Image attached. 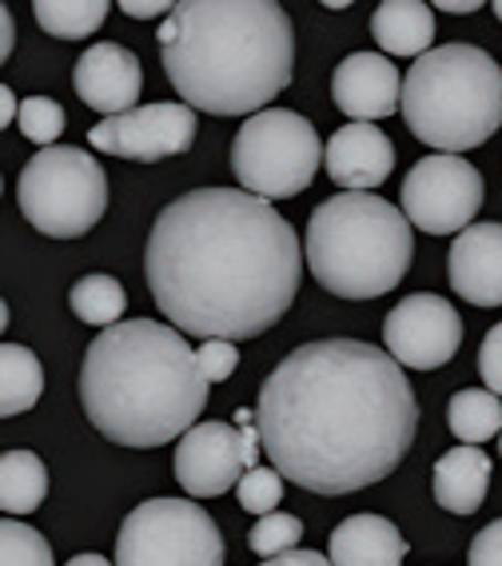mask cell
<instances>
[{
	"label": "cell",
	"mask_w": 502,
	"mask_h": 566,
	"mask_svg": "<svg viewBox=\"0 0 502 566\" xmlns=\"http://www.w3.org/2000/svg\"><path fill=\"white\" fill-rule=\"evenodd\" d=\"M255 419L283 479L312 495H352L402 463L419 403L387 347L315 339L283 355L263 379Z\"/></svg>",
	"instance_id": "obj_1"
},
{
	"label": "cell",
	"mask_w": 502,
	"mask_h": 566,
	"mask_svg": "<svg viewBox=\"0 0 502 566\" xmlns=\"http://www.w3.org/2000/svg\"><path fill=\"white\" fill-rule=\"evenodd\" d=\"M295 228L243 188H196L148 232L144 280L168 324L200 339H255L295 304L303 280Z\"/></svg>",
	"instance_id": "obj_2"
},
{
	"label": "cell",
	"mask_w": 502,
	"mask_h": 566,
	"mask_svg": "<svg viewBox=\"0 0 502 566\" xmlns=\"http://www.w3.org/2000/svg\"><path fill=\"white\" fill-rule=\"evenodd\" d=\"M156 41L171 88L208 116H260L295 72V29L275 0H180Z\"/></svg>",
	"instance_id": "obj_3"
},
{
	"label": "cell",
	"mask_w": 502,
	"mask_h": 566,
	"mask_svg": "<svg viewBox=\"0 0 502 566\" xmlns=\"http://www.w3.org/2000/svg\"><path fill=\"white\" fill-rule=\"evenodd\" d=\"M208 375L171 324L124 319L88 344L81 364V407L116 447H164L184 439L208 407Z\"/></svg>",
	"instance_id": "obj_4"
},
{
	"label": "cell",
	"mask_w": 502,
	"mask_h": 566,
	"mask_svg": "<svg viewBox=\"0 0 502 566\" xmlns=\"http://www.w3.org/2000/svg\"><path fill=\"white\" fill-rule=\"evenodd\" d=\"M303 255L323 292L339 300H379L399 287L411 268V220L375 192H339L312 212Z\"/></svg>",
	"instance_id": "obj_5"
},
{
	"label": "cell",
	"mask_w": 502,
	"mask_h": 566,
	"mask_svg": "<svg viewBox=\"0 0 502 566\" xmlns=\"http://www.w3.org/2000/svg\"><path fill=\"white\" fill-rule=\"evenodd\" d=\"M402 120L442 156L479 148L502 128V69L474 44H439L402 76Z\"/></svg>",
	"instance_id": "obj_6"
},
{
	"label": "cell",
	"mask_w": 502,
	"mask_h": 566,
	"mask_svg": "<svg viewBox=\"0 0 502 566\" xmlns=\"http://www.w3.org/2000/svg\"><path fill=\"white\" fill-rule=\"evenodd\" d=\"M24 220L52 240H81L108 212V172L84 148H41L17 180Z\"/></svg>",
	"instance_id": "obj_7"
},
{
	"label": "cell",
	"mask_w": 502,
	"mask_h": 566,
	"mask_svg": "<svg viewBox=\"0 0 502 566\" xmlns=\"http://www.w3.org/2000/svg\"><path fill=\"white\" fill-rule=\"evenodd\" d=\"M320 132L292 108H268L240 124L231 144V172L260 200H292L307 192L323 164Z\"/></svg>",
	"instance_id": "obj_8"
},
{
	"label": "cell",
	"mask_w": 502,
	"mask_h": 566,
	"mask_svg": "<svg viewBox=\"0 0 502 566\" xmlns=\"http://www.w3.org/2000/svg\"><path fill=\"white\" fill-rule=\"evenodd\" d=\"M116 566H223V535L191 499H148L124 515Z\"/></svg>",
	"instance_id": "obj_9"
},
{
	"label": "cell",
	"mask_w": 502,
	"mask_h": 566,
	"mask_svg": "<svg viewBox=\"0 0 502 566\" xmlns=\"http://www.w3.org/2000/svg\"><path fill=\"white\" fill-rule=\"evenodd\" d=\"M399 208L419 232L462 235L467 228H474V216L482 208L479 168L462 156H422L402 180Z\"/></svg>",
	"instance_id": "obj_10"
},
{
	"label": "cell",
	"mask_w": 502,
	"mask_h": 566,
	"mask_svg": "<svg viewBox=\"0 0 502 566\" xmlns=\"http://www.w3.org/2000/svg\"><path fill=\"white\" fill-rule=\"evenodd\" d=\"M383 344L407 371H435L451 364L462 347V319L442 295H407L383 319Z\"/></svg>",
	"instance_id": "obj_11"
},
{
	"label": "cell",
	"mask_w": 502,
	"mask_h": 566,
	"mask_svg": "<svg viewBox=\"0 0 502 566\" xmlns=\"http://www.w3.org/2000/svg\"><path fill=\"white\" fill-rule=\"evenodd\" d=\"M88 144L136 164L184 156L196 144V108H188V104H140L124 116L96 124L88 132Z\"/></svg>",
	"instance_id": "obj_12"
},
{
	"label": "cell",
	"mask_w": 502,
	"mask_h": 566,
	"mask_svg": "<svg viewBox=\"0 0 502 566\" xmlns=\"http://www.w3.org/2000/svg\"><path fill=\"white\" fill-rule=\"evenodd\" d=\"M248 475L243 463L240 436L228 423H196L188 436L176 443V483L191 499L223 495L231 486H240Z\"/></svg>",
	"instance_id": "obj_13"
},
{
	"label": "cell",
	"mask_w": 502,
	"mask_h": 566,
	"mask_svg": "<svg viewBox=\"0 0 502 566\" xmlns=\"http://www.w3.org/2000/svg\"><path fill=\"white\" fill-rule=\"evenodd\" d=\"M72 88L92 112H104V120H112V116L140 108L136 101L144 88V69L136 52L116 41H101L81 52L76 72H72Z\"/></svg>",
	"instance_id": "obj_14"
},
{
	"label": "cell",
	"mask_w": 502,
	"mask_h": 566,
	"mask_svg": "<svg viewBox=\"0 0 502 566\" xmlns=\"http://www.w3.org/2000/svg\"><path fill=\"white\" fill-rule=\"evenodd\" d=\"M332 101L352 124H375L402 112V76L383 52H352L332 72Z\"/></svg>",
	"instance_id": "obj_15"
},
{
	"label": "cell",
	"mask_w": 502,
	"mask_h": 566,
	"mask_svg": "<svg viewBox=\"0 0 502 566\" xmlns=\"http://www.w3.org/2000/svg\"><path fill=\"white\" fill-rule=\"evenodd\" d=\"M447 280L467 304L502 307V223H474L454 235Z\"/></svg>",
	"instance_id": "obj_16"
},
{
	"label": "cell",
	"mask_w": 502,
	"mask_h": 566,
	"mask_svg": "<svg viewBox=\"0 0 502 566\" xmlns=\"http://www.w3.org/2000/svg\"><path fill=\"white\" fill-rule=\"evenodd\" d=\"M327 180H335L343 192H372L383 180H391L395 144L379 124H343L327 140Z\"/></svg>",
	"instance_id": "obj_17"
},
{
	"label": "cell",
	"mask_w": 502,
	"mask_h": 566,
	"mask_svg": "<svg viewBox=\"0 0 502 566\" xmlns=\"http://www.w3.org/2000/svg\"><path fill=\"white\" fill-rule=\"evenodd\" d=\"M407 538L399 526L383 515H352L332 531L327 558L332 566H402L407 558Z\"/></svg>",
	"instance_id": "obj_18"
},
{
	"label": "cell",
	"mask_w": 502,
	"mask_h": 566,
	"mask_svg": "<svg viewBox=\"0 0 502 566\" xmlns=\"http://www.w3.org/2000/svg\"><path fill=\"white\" fill-rule=\"evenodd\" d=\"M491 459L482 447H454L435 463V503L451 515H474L491 491Z\"/></svg>",
	"instance_id": "obj_19"
},
{
	"label": "cell",
	"mask_w": 502,
	"mask_h": 566,
	"mask_svg": "<svg viewBox=\"0 0 502 566\" xmlns=\"http://www.w3.org/2000/svg\"><path fill=\"white\" fill-rule=\"evenodd\" d=\"M372 36L391 56H427L435 49V9L422 0H383L372 17Z\"/></svg>",
	"instance_id": "obj_20"
},
{
	"label": "cell",
	"mask_w": 502,
	"mask_h": 566,
	"mask_svg": "<svg viewBox=\"0 0 502 566\" xmlns=\"http://www.w3.org/2000/svg\"><path fill=\"white\" fill-rule=\"evenodd\" d=\"M49 495V471L32 451H4L0 455V506L4 515H32Z\"/></svg>",
	"instance_id": "obj_21"
},
{
	"label": "cell",
	"mask_w": 502,
	"mask_h": 566,
	"mask_svg": "<svg viewBox=\"0 0 502 566\" xmlns=\"http://www.w3.org/2000/svg\"><path fill=\"white\" fill-rule=\"evenodd\" d=\"M44 391V367L41 359L21 344L0 347V415L12 419V415H24Z\"/></svg>",
	"instance_id": "obj_22"
},
{
	"label": "cell",
	"mask_w": 502,
	"mask_h": 566,
	"mask_svg": "<svg viewBox=\"0 0 502 566\" xmlns=\"http://www.w3.org/2000/svg\"><path fill=\"white\" fill-rule=\"evenodd\" d=\"M447 423H451L454 439H462L467 447H482L487 439L502 436V403L499 395L487 387H467L454 391L447 403Z\"/></svg>",
	"instance_id": "obj_23"
},
{
	"label": "cell",
	"mask_w": 502,
	"mask_h": 566,
	"mask_svg": "<svg viewBox=\"0 0 502 566\" xmlns=\"http://www.w3.org/2000/svg\"><path fill=\"white\" fill-rule=\"evenodd\" d=\"M69 307H72V315H76L81 324L104 327V332H108V327L124 324L128 295H124V283L116 280V275L92 272V275H84V280L72 283Z\"/></svg>",
	"instance_id": "obj_24"
},
{
	"label": "cell",
	"mask_w": 502,
	"mask_h": 566,
	"mask_svg": "<svg viewBox=\"0 0 502 566\" xmlns=\"http://www.w3.org/2000/svg\"><path fill=\"white\" fill-rule=\"evenodd\" d=\"M36 24L56 41H84L108 21V0H36Z\"/></svg>",
	"instance_id": "obj_25"
},
{
	"label": "cell",
	"mask_w": 502,
	"mask_h": 566,
	"mask_svg": "<svg viewBox=\"0 0 502 566\" xmlns=\"http://www.w3.org/2000/svg\"><path fill=\"white\" fill-rule=\"evenodd\" d=\"M0 566H56V563H52V546L41 531H32V526L4 515V523H0Z\"/></svg>",
	"instance_id": "obj_26"
},
{
	"label": "cell",
	"mask_w": 502,
	"mask_h": 566,
	"mask_svg": "<svg viewBox=\"0 0 502 566\" xmlns=\"http://www.w3.org/2000/svg\"><path fill=\"white\" fill-rule=\"evenodd\" d=\"M303 538V523L295 515H287V511H275V515H263L260 523L248 531V546L255 551L260 558H283L292 555V551H300Z\"/></svg>",
	"instance_id": "obj_27"
},
{
	"label": "cell",
	"mask_w": 502,
	"mask_h": 566,
	"mask_svg": "<svg viewBox=\"0 0 502 566\" xmlns=\"http://www.w3.org/2000/svg\"><path fill=\"white\" fill-rule=\"evenodd\" d=\"M64 108L52 96H29V101H21V120H17V128L24 132V140L41 144V148H56V140H61L64 132Z\"/></svg>",
	"instance_id": "obj_28"
},
{
	"label": "cell",
	"mask_w": 502,
	"mask_h": 566,
	"mask_svg": "<svg viewBox=\"0 0 502 566\" xmlns=\"http://www.w3.org/2000/svg\"><path fill=\"white\" fill-rule=\"evenodd\" d=\"M236 499H240L243 511H251V515H275L280 511V499H283V475L275 471V467H255V471H248V475L240 479V486H236Z\"/></svg>",
	"instance_id": "obj_29"
},
{
	"label": "cell",
	"mask_w": 502,
	"mask_h": 566,
	"mask_svg": "<svg viewBox=\"0 0 502 566\" xmlns=\"http://www.w3.org/2000/svg\"><path fill=\"white\" fill-rule=\"evenodd\" d=\"M196 359H200V371L208 375V384H228L240 367V347L231 339H203Z\"/></svg>",
	"instance_id": "obj_30"
},
{
	"label": "cell",
	"mask_w": 502,
	"mask_h": 566,
	"mask_svg": "<svg viewBox=\"0 0 502 566\" xmlns=\"http://www.w3.org/2000/svg\"><path fill=\"white\" fill-rule=\"evenodd\" d=\"M479 375H482V384H487V391H494L502 399V324H494L491 332H487V339H482Z\"/></svg>",
	"instance_id": "obj_31"
},
{
	"label": "cell",
	"mask_w": 502,
	"mask_h": 566,
	"mask_svg": "<svg viewBox=\"0 0 502 566\" xmlns=\"http://www.w3.org/2000/svg\"><path fill=\"white\" fill-rule=\"evenodd\" d=\"M467 566H502V518H494L491 526H482L474 535Z\"/></svg>",
	"instance_id": "obj_32"
},
{
	"label": "cell",
	"mask_w": 502,
	"mask_h": 566,
	"mask_svg": "<svg viewBox=\"0 0 502 566\" xmlns=\"http://www.w3.org/2000/svg\"><path fill=\"white\" fill-rule=\"evenodd\" d=\"M236 436H240L243 463H248V471H255V467H260V447H263L255 411H236Z\"/></svg>",
	"instance_id": "obj_33"
},
{
	"label": "cell",
	"mask_w": 502,
	"mask_h": 566,
	"mask_svg": "<svg viewBox=\"0 0 502 566\" xmlns=\"http://www.w3.org/2000/svg\"><path fill=\"white\" fill-rule=\"evenodd\" d=\"M260 566H332V558L320 555V551H292L283 558H263Z\"/></svg>",
	"instance_id": "obj_34"
},
{
	"label": "cell",
	"mask_w": 502,
	"mask_h": 566,
	"mask_svg": "<svg viewBox=\"0 0 502 566\" xmlns=\"http://www.w3.org/2000/svg\"><path fill=\"white\" fill-rule=\"evenodd\" d=\"M121 9H124V17H164V12L171 17V9L160 4V0H124Z\"/></svg>",
	"instance_id": "obj_35"
},
{
	"label": "cell",
	"mask_w": 502,
	"mask_h": 566,
	"mask_svg": "<svg viewBox=\"0 0 502 566\" xmlns=\"http://www.w3.org/2000/svg\"><path fill=\"white\" fill-rule=\"evenodd\" d=\"M12 44H17V24H12L9 4H4V9H0V61L12 56Z\"/></svg>",
	"instance_id": "obj_36"
},
{
	"label": "cell",
	"mask_w": 502,
	"mask_h": 566,
	"mask_svg": "<svg viewBox=\"0 0 502 566\" xmlns=\"http://www.w3.org/2000/svg\"><path fill=\"white\" fill-rule=\"evenodd\" d=\"M12 120H21V101L12 96L9 84H0V128H9Z\"/></svg>",
	"instance_id": "obj_37"
},
{
	"label": "cell",
	"mask_w": 502,
	"mask_h": 566,
	"mask_svg": "<svg viewBox=\"0 0 502 566\" xmlns=\"http://www.w3.org/2000/svg\"><path fill=\"white\" fill-rule=\"evenodd\" d=\"M474 9H479L474 0H442V4H439V12H459V17H462V12H474Z\"/></svg>",
	"instance_id": "obj_38"
},
{
	"label": "cell",
	"mask_w": 502,
	"mask_h": 566,
	"mask_svg": "<svg viewBox=\"0 0 502 566\" xmlns=\"http://www.w3.org/2000/svg\"><path fill=\"white\" fill-rule=\"evenodd\" d=\"M64 566H112L104 555H76V558H69Z\"/></svg>",
	"instance_id": "obj_39"
},
{
	"label": "cell",
	"mask_w": 502,
	"mask_h": 566,
	"mask_svg": "<svg viewBox=\"0 0 502 566\" xmlns=\"http://www.w3.org/2000/svg\"><path fill=\"white\" fill-rule=\"evenodd\" d=\"M491 9H494V17H499V21H502V0H494Z\"/></svg>",
	"instance_id": "obj_40"
},
{
	"label": "cell",
	"mask_w": 502,
	"mask_h": 566,
	"mask_svg": "<svg viewBox=\"0 0 502 566\" xmlns=\"http://www.w3.org/2000/svg\"><path fill=\"white\" fill-rule=\"evenodd\" d=\"M499 455H502V436H499Z\"/></svg>",
	"instance_id": "obj_41"
}]
</instances>
